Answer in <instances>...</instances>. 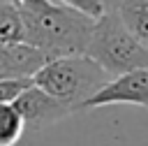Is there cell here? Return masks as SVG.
Returning <instances> with one entry per match:
<instances>
[{"mask_svg": "<svg viewBox=\"0 0 148 146\" xmlns=\"http://www.w3.org/2000/svg\"><path fill=\"white\" fill-rule=\"evenodd\" d=\"M118 2H120V0H104V9H113Z\"/></svg>", "mask_w": 148, "mask_h": 146, "instance_id": "4fadbf2b", "label": "cell"}, {"mask_svg": "<svg viewBox=\"0 0 148 146\" xmlns=\"http://www.w3.org/2000/svg\"><path fill=\"white\" fill-rule=\"evenodd\" d=\"M113 12L123 21V25L143 46H148V0H120Z\"/></svg>", "mask_w": 148, "mask_h": 146, "instance_id": "52a82bcc", "label": "cell"}, {"mask_svg": "<svg viewBox=\"0 0 148 146\" xmlns=\"http://www.w3.org/2000/svg\"><path fill=\"white\" fill-rule=\"evenodd\" d=\"M18 12L23 42L35 46L46 60L86 53L95 25L92 16L53 0L39 7H18Z\"/></svg>", "mask_w": 148, "mask_h": 146, "instance_id": "6da1fadb", "label": "cell"}, {"mask_svg": "<svg viewBox=\"0 0 148 146\" xmlns=\"http://www.w3.org/2000/svg\"><path fill=\"white\" fill-rule=\"evenodd\" d=\"M25 130V123L14 102H0V146H14Z\"/></svg>", "mask_w": 148, "mask_h": 146, "instance_id": "ba28073f", "label": "cell"}, {"mask_svg": "<svg viewBox=\"0 0 148 146\" xmlns=\"http://www.w3.org/2000/svg\"><path fill=\"white\" fill-rule=\"evenodd\" d=\"M18 7H39V5H44V2H49V0H14Z\"/></svg>", "mask_w": 148, "mask_h": 146, "instance_id": "7c38bea8", "label": "cell"}, {"mask_svg": "<svg viewBox=\"0 0 148 146\" xmlns=\"http://www.w3.org/2000/svg\"><path fill=\"white\" fill-rule=\"evenodd\" d=\"M109 79L111 74L86 53L46 60L32 74V83L37 88L65 102L72 111H79L81 104L90 95H95Z\"/></svg>", "mask_w": 148, "mask_h": 146, "instance_id": "7a4b0ae2", "label": "cell"}, {"mask_svg": "<svg viewBox=\"0 0 148 146\" xmlns=\"http://www.w3.org/2000/svg\"><path fill=\"white\" fill-rule=\"evenodd\" d=\"M46 58L30 44H0V79L7 76H32Z\"/></svg>", "mask_w": 148, "mask_h": 146, "instance_id": "8992f818", "label": "cell"}, {"mask_svg": "<svg viewBox=\"0 0 148 146\" xmlns=\"http://www.w3.org/2000/svg\"><path fill=\"white\" fill-rule=\"evenodd\" d=\"M23 42V21L16 2L0 5V44Z\"/></svg>", "mask_w": 148, "mask_h": 146, "instance_id": "9c48e42d", "label": "cell"}, {"mask_svg": "<svg viewBox=\"0 0 148 146\" xmlns=\"http://www.w3.org/2000/svg\"><path fill=\"white\" fill-rule=\"evenodd\" d=\"M86 56L99 63L111 76L130 70H148V46L123 25L113 9H104L95 19Z\"/></svg>", "mask_w": 148, "mask_h": 146, "instance_id": "3957f363", "label": "cell"}, {"mask_svg": "<svg viewBox=\"0 0 148 146\" xmlns=\"http://www.w3.org/2000/svg\"><path fill=\"white\" fill-rule=\"evenodd\" d=\"M30 86H32V76H7V79H0V102H5V104L14 102Z\"/></svg>", "mask_w": 148, "mask_h": 146, "instance_id": "30bf717a", "label": "cell"}, {"mask_svg": "<svg viewBox=\"0 0 148 146\" xmlns=\"http://www.w3.org/2000/svg\"><path fill=\"white\" fill-rule=\"evenodd\" d=\"M53 2H60V5H67V7H74L92 19L102 16L104 12V0H53Z\"/></svg>", "mask_w": 148, "mask_h": 146, "instance_id": "8fae6325", "label": "cell"}, {"mask_svg": "<svg viewBox=\"0 0 148 146\" xmlns=\"http://www.w3.org/2000/svg\"><path fill=\"white\" fill-rule=\"evenodd\" d=\"M106 104H136L148 109V70H130L111 76L95 95H90L81 104V109H95Z\"/></svg>", "mask_w": 148, "mask_h": 146, "instance_id": "277c9868", "label": "cell"}, {"mask_svg": "<svg viewBox=\"0 0 148 146\" xmlns=\"http://www.w3.org/2000/svg\"><path fill=\"white\" fill-rule=\"evenodd\" d=\"M14 107L18 109L25 127H30V130H42V127L53 125L72 114V109L65 102L51 97L49 93H44L35 83L14 100Z\"/></svg>", "mask_w": 148, "mask_h": 146, "instance_id": "5b68a950", "label": "cell"}]
</instances>
